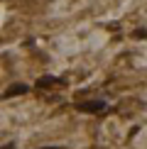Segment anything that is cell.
<instances>
[{"instance_id": "1", "label": "cell", "mask_w": 147, "mask_h": 149, "mask_svg": "<svg viewBox=\"0 0 147 149\" xmlns=\"http://www.w3.org/2000/svg\"><path fill=\"white\" fill-rule=\"evenodd\" d=\"M78 110H83V113H101V110H106V103H103V100H88V103H78Z\"/></svg>"}, {"instance_id": "2", "label": "cell", "mask_w": 147, "mask_h": 149, "mask_svg": "<svg viewBox=\"0 0 147 149\" xmlns=\"http://www.w3.org/2000/svg\"><path fill=\"white\" fill-rule=\"evenodd\" d=\"M22 93H27V86H24V83H15V86H10V88L5 91V98H12V95H22Z\"/></svg>"}, {"instance_id": "3", "label": "cell", "mask_w": 147, "mask_h": 149, "mask_svg": "<svg viewBox=\"0 0 147 149\" xmlns=\"http://www.w3.org/2000/svg\"><path fill=\"white\" fill-rule=\"evenodd\" d=\"M54 83H59V78L57 76H44V78H39V81H37V88H49V86H54Z\"/></svg>"}, {"instance_id": "4", "label": "cell", "mask_w": 147, "mask_h": 149, "mask_svg": "<svg viewBox=\"0 0 147 149\" xmlns=\"http://www.w3.org/2000/svg\"><path fill=\"white\" fill-rule=\"evenodd\" d=\"M0 149H15V144H12V142H10V144H5V147H0Z\"/></svg>"}, {"instance_id": "5", "label": "cell", "mask_w": 147, "mask_h": 149, "mask_svg": "<svg viewBox=\"0 0 147 149\" xmlns=\"http://www.w3.org/2000/svg\"><path fill=\"white\" fill-rule=\"evenodd\" d=\"M42 149H64V147H42Z\"/></svg>"}]
</instances>
